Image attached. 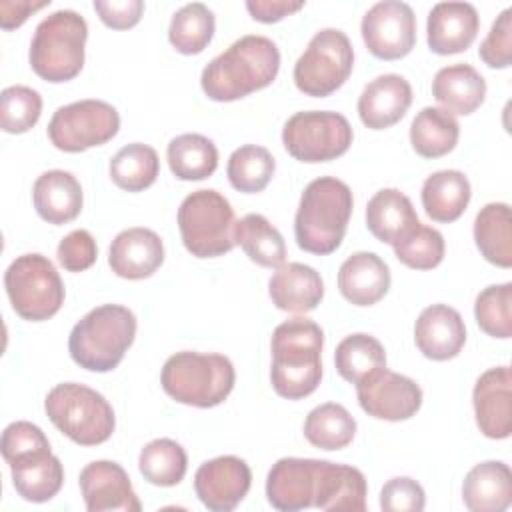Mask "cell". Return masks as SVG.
Listing matches in <instances>:
<instances>
[{
  "label": "cell",
  "mask_w": 512,
  "mask_h": 512,
  "mask_svg": "<svg viewBox=\"0 0 512 512\" xmlns=\"http://www.w3.org/2000/svg\"><path fill=\"white\" fill-rule=\"evenodd\" d=\"M278 70V46L266 36L246 34L204 66L200 86L214 102H234L270 86Z\"/></svg>",
  "instance_id": "cell-1"
},
{
  "label": "cell",
  "mask_w": 512,
  "mask_h": 512,
  "mask_svg": "<svg viewBox=\"0 0 512 512\" xmlns=\"http://www.w3.org/2000/svg\"><path fill=\"white\" fill-rule=\"evenodd\" d=\"M324 332L310 318H290L272 332L270 382L278 396L300 400L322 380Z\"/></svg>",
  "instance_id": "cell-2"
},
{
  "label": "cell",
  "mask_w": 512,
  "mask_h": 512,
  "mask_svg": "<svg viewBox=\"0 0 512 512\" xmlns=\"http://www.w3.org/2000/svg\"><path fill=\"white\" fill-rule=\"evenodd\" d=\"M354 208L352 190L334 176L312 180L302 196L294 216L296 244L310 254H332L344 240Z\"/></svg>",
  "instance_id": "cell-3"
},
{
  "label": "cell",
  "mask_w": 512,
  "mask_h": 512,
  "mask_svg": "<svg viewBox=\"0 0 512 512\" xmlns=\"http://www.w3.org/2000/svg\"><path fill=\"white\" fill-rule=\"evenodd\" d=\"M136 336V316L120 304H102L84 314L72 328L68 352L90 372L114 370Z\"/></svg>",
  "instance_id": "cell-4"
},
{
  "label": "cell",
  "mask_w": 512,
  "mask_h": 512,
  "mask_svg": "<svg viewBox=\"0 0 512 512\" xmlns=\"http://www.w3.org/2000/svg\"><path fill=\"white\" fill-rule=\"evenodd\" d=\"M234 382L236 372L230 358L214 352H176L164 362L160 372L164 392L172 400L196 408L222 404L230 396Z\"/></svg>",
  "instance_id": "cell-5"
},
{
  "label": "cell",
  "mask_w": 512,
  "mask_h": 512,
  "mask_svg": "<svg viewBox=\"0 0 512 512\" xmlns=\"http://www.w3.org/2000/svg\"><path fill=\"white\" fill-rule=\"evenodd\" d=\"M88 24L74 10H56L34 30L28 60L36 76L60 84L76 78L84 66Z\"/></svg>",
  "instance_id": "cell-6"
},
{
  "label": "cell",
  "mask_w": 512,
  "mask_h": 512,
  "mask_svg": "<svg viewBox=\"0 0 512 512\" xmlns=\"http://www.w3.org/2000/svg\"><path fill=\"white\" fill-rule=\"evenodd\" d=\"M44 410L50 422L80 446H98L116 428L114 410L108 400L94 388L78 382L56 384L46 394Z\"/></svg>",
  "instance_id": "cell-7"
},
{
  "label": "cell",
  "mask_w": 512,
  "mask_h": 512,
  "mask_svg": "<svg viewBox=\"0 0 512 512\" xmlns=\"http://www.w3.org/2000/svg\"><path fill=\"white\" fill-rule=\"evenodd\" d=\"M176 218L182 244L196 258H216L236 246L234 208L218 190H194L182 200Z\"/></svg>",
  "instance_id": "cell-8"
},
{
  "label": "cell",
  "mask_w": 512,
  "mask_h": 512,
  "mask_svg": "<svg viewBox=\"0 0 512 512\" xmlns=\"http://www.w3.org/2000/svg\"><path fill=\"white\" fill-rule=\"evenodd\" d=\"M4 288L14 312L30 322L52 318L64 304V282L42 254H22L4 272Z\"/></svg>",
  "instance_id": "cell-9"
},
{
  "label": "cell",
  "mask_w": 512,
  "mask_h": 512,
  "mask_svg": "<svg viewBox=\"0 0 512 512\" xmlns=\"http://www.w3.org/2000/svg\"><path fill=\"white\" fill-rule=\"evenodd\" d=\"M354 48L338 28L316 32L294 64V84L312 98H326L336 92L352 74Z\"/></svg>",
  "instance_id": "cell-10"
},
{
  "label": "cell",
  "mask_w": 512,
  "mask_h": 512,
  "mask_svg": "<svg viewBox=\"0 0 512 512\" xmlns=\"http://www.w3.org/2000/svg\"><path fill=\"white\" fill-rule=\"evenodd\" d=\"M354 132L346 116L330 110L292 114L282 128L286 152L306 164L330 162L348 152Z\"/></svg>",
  "instance_id": "cell-11"
},
{
  "label": "cell",
  "mask_w": 512,
  "mask_h": 512,
  "mask_svg": "<svg viewBox=\"0 0 512 512\" xmlns=\"http://www.w3.org/2000/svg\"><path fill=\"white\" fill-rule=\"evenodd\" d=\"M120 130L118 110L96 98L60 106L48 124L50 142L62 152H84L102 146Z\"/></svg>",
  "instance_id": "cell-12"
},
{
  "label": "cell",
  "mask_w": 512,
  "mask_h": 512,
  "mask_svg": "<svg viewBox=\"0 0 512 512\" xmlns=\"http://www.w3.org/2000/svg\"><path fill=\"white\" fill-rule=\"evenodd\" d=\"M368 52L380 60H398L416 44V16L406 2H376L360 24Z\"/></svg>",
  "instance_id": "cell-13"
},
{
  "label": "cell",
  "mask_w": 512,
  "mask_h": 512,
  "mask_svg": "<svg viewBox=\"0 0 512 512\" xmlns=\"http://www.w3.org/2000/svg\"><path fill=\"white\" fill-rule=\"evenodd\" d=\"M360 408L378 420L400 422L412 418L422 406V388L408 376L386 366L356 384Z\"/></svg>",
  "instance_id": "cell-14"
},
{
  "label": "cell",
  "mask_w": 512,
  "mask_h": 512,
  "mask_svg": "<svg viewBox=\"0 0 512 512\" xmlns=\"http://www.w3.org/2000/svg\"><path fill=\"white\" fill-rule=\"evenodd\" d=\"M252 484L250 466L238 456H218L204 464L194 474V490L200 502L212 512L234 510Z\"/></svg>",
  "instance_id": "cell-15"
},
{
  "label": "cell",
  "mask_w": 512,
  "mask_h": 512,
  "mask_svg": "<svg viewBox=\"0 0 512 512\" xmlns=\"http://www.w3.org/2000/svg\"><path fill=\"white\" fill-rule=\"evenodd\" d=\"M472 404L476 424L486 438L504 440L512 432V372L510 366H494L474 384Z\"/></svg>",
  "instance_id": "cell-16"
},
{
  "label": "cell",
  "mask_w": 512,
  "mask_h": 512,
  "mask_svg": "<svg viewBox=\"0 0 512 512\" xmlns=\"http://www.w3.org/2000/svg\"><path fill=\"white\" fill-rule=\"evenodd\" d=\"M78 482L88 512H140L142 508L126 470L118 462L94 460L82 468Z\"/></svg>",
  "instance_id": "cell-17"
},
{
  "label": "cell",
  "mask_w": 512,
  "mask_h": 512,
  "mask_svg": "<svg viewBox=\"0 0 512 512\" xmlns=\"http://www.w3.org/2000/svg\"><path fill=\"white\" fill-rule=\"evenodd\" d=\"M320 460L280 458L266 478V498L280 512H296L314 506Z\"/></svg>",
  "instance_id": "cell-18"
},
{
  "label": "cell",
  "mask_w": 512,
  "mask_h": 512,
  "mask_svg": "<svg viewBox=\"0 0 512 512\" xmlns=\"http://www.w3.org/2000/svg\"><path fill=\"white\" fill-rule=\"evenodd\" d=\"M478 28L480 18L470 2H438L426 22L428 48L440 56L464 52L476 40Z\"/></svg>",
  "instance_id": "cell-19"
},
{
  "label": "cell",
  "mask_w": 512,
  "mask_h": 512,
  "mask_svg": "<svg viewBox=\"0 0 512 512\" xmlns=\"http://www.w3.org/2000/svg\"><path fill=\"white\" fill-rule=\"evenodd\" d=\"M164 262L162 238L150 228H126L110 244L108 264L112 272L126 280L152 276Z\"/></svg>",
  "instance_id": "cell-20"
},
{
  "label": "cell",
  "mask_w": 512,
  "mask_h": 512,
  "mask_svg": "<svg viewBox=\"0 0 512 512\" xmlns=\"http://www.w3.org/2000/svg\"><path fill=\"white\" fill-rule=\"evenodd\" d=\"M414 342L426 358L436 362L458 356L466 344V326L460 312L448 304L424 308L414 324Z\"/></svg>",
  "instance_id": "cell-21"
},
{
  "label": "cell",
  "mask_w": 512,
  "mask_h": 512,
  "mask_svg": "<svg viewBox=\"0 0 512 512\" xmlns=\"http://www.w3.org/2000/svg\"><path fill=\"white\" fill-rule=\"evenodd\" d=\"M412 104V86L400 74L370 80L358 98V116L370 130H384L404 118Z\"/></svg>",
  "instance_id": "cell-22"
},
{
  "label": "cell",
  "mask_w": 512,
  "mask_h": 512,
  "mask_svg": "<svg viewBox=\"0 0 512 512\" xmlns=\"http://www.w3.org/2000/svg\"><path fill=\"white\" fill-rule=\"evenodd\" d=\"M268 294L278 310L306 314L320 304L324 296V282L312 266L302 262H288L278 266L272 274L268 282Z\"/></svg>",
  "instance_id": "cell-23"
},
{
  "label": "cell",
  "mask_w": 512,
  "mask_h": 512,
  "mask_svg": "<svg viewBox=\"0 0 512 512\" xmlns=\"http://www.w3.org/2000/svg\"><path fill=\"white\" fill-rule=\"evenodd\" d=\"M390 288V268L374 252H354L338 270V290L354 306H372Z\"/></svg>",
  "instance_id": "cell-24"
},
{
  "label": "cell",
  "mask_w": 512,
  "mask_h": 512,
  "mask_svg": "<svg viewBox=\"0 0 512 512\" xmlns=\"http://www.w3.org/2000/svg\"><path fill=\"white\" fill-rule=\"evenodd\" d=\"M366 492V478L358 468L320 460L314 508L364 512Z\"/></svg>",
  "instance_id": "cell-25"
},
{
  "label": "cell",
  "mask_w": 512,
  "mask_h": 512,
  "mask_svg": "<svg viewBox=\"0 0 512 512\" xmlns=\"http://www.w3.org/2000/svg\"><path fill=\"white\" fill-rule=\"evenodd\" d=\"M32 200L38 216L56 226L72 222L84 204L80 182L66 170H48L40 174L32 188Z\"/></svg>",
  "instance_id": "cell-26"
},
{
  "label": "cell",
  "mask_w": 512,
  "mask_h": 512,
  "mask_svg": "<svg viewBox=\"0 0 512 512\" xmlns=\"http://www.w3.org/2000/svg\"><path fill=\"white\" fill-rule=\"evenodd\" d=\"M420 224L410 198L398 188L378 190L366 204V226L372 236L394 246Z\"/></svg>",
  "instance_id": "cell-27"
},
{
  "label": "cell",
  "mask_w": 512,
  "mask_h": 512,
  "mask_svg": "<svg viewBox=\"0 0 512 512\" xmlns=\"http://www.w3.org/2000/svg\"><path fill=\"white\" fill-rule=\"evenodd\" d=\"M464 506L472 512H502L512 502V472L500 460L470 468L462 484Z\"/></svg>",
  "instance_id": "cell-28"
},
{
  "label": "cell",
  "mask_w": 512,
  "mask_h": 512,
  "mask_svg": "<svg viewBox=\"0 0 512 512\" xmlns=\"http://www.w3.org/2000/svg\"><path fill=\"white\" fill-rule=\"evenodd\" d=\"M432 96L450 114L468 116L486 98V80L470 64L444 66L434 74Z\"/></svg>",
  "instance_id": "cell-29"
},
{
  "label": "cell",
  "mask_w": 512,
  "mask_h": 512,
  "mask_svg": "<svg viewBox=\"0 0 512 512\" xmlns=\"http://www.w3.org/2000/svg\"><path fill=\"white\" fill-rule=\"evenodd\" d=\"M8 466L18 496L28 502H46L54 498L64 484V466L50 448L32 452Z\"/></svg>",
  "instance_id": "cell-30"
},
{
  "label": "cell",
  "mask_w": 512,
  "mask_h": 512,
  "mask_svg": "<svg viewBox=\"0 0 512 512\" xmlns=\"http://www.w3.org/2000/svg\"><path fill=\"white\" fill-rule=\"evenodd\" d=\"M472 196L468 178L460 170H438L422 184V206L434 222L458 220Z\"/></svg>",
  "instance_id": "cell-31"
},
{
  "label": "cell",
  "mask_w": 512,
  "mask_h": 512,
  "mask_svg": "<svg viewBox=\"0 0 512 512\" xmlns=\"http://www.w3.org/2000/svg\"><path fill=\"white\" fill-rule=\"evenodd\" d=\"M474 242L480 254L494 266H512V222L506 202H490L476 214Z\"/></svg>",
  "instance_id": "cell-32"
},
{
  "label": "cell",
  "mask_w": 512,
  "mask_h": 512,
  "mask_svg": "<svg viewBox=\"0 0 512 512\" xmlns=\"http://www.w3.org/2000/svg\"><path fill=\"white\" fill-rule=\"evenodd\" d=\"M460 126L454 114L444 108L426 106L410 124V144L422 158H440L458 144Z\"/></svg>",
  "instance_id": "cell-33"
},
{
  "label": "cell",
  "mask_w": 512,
  "mask_h": 512,
  "mask_svg": "<svg viewBox=\"0 0 512 512\" xmlns=\"http://www.w3.org/2000/svg\"><path fill=\"white\" fill-rule=\"evenodd\" d=\"M166 160L178 180H204L218 168V148L208 136L188 132L170 140Z\"/></svg>",
  "instance_id": "cell-34"
},
{
  "label": "cell",
  "mask_w": 512,
  "mask_h": 512,
  "mask_svg": "<svg viewBox=\"0 0 512 512\" xmlns=\"http://www.w3.org/2000/svg\"><path fill=\"white\" fill-rule=\"evenodd\" d=\"M236 244L244 254L258 266L278 268L286 260V244L282 234L262 216L246 214L236 222L234 228Z\"/></svg>",
  "instance_id": "cell-35"
},
{
  "label": "cell",
  "mask_w": 512,
  "mask_h": 512,
  "mask_svg": "<svg viewBox=\"0 0 512 512\" xmlns=\"http://www.w3.org/2000/svg\"><path fill=\"white\" fill-rule=\"evenodd\" d=\"M356 434L354 416L338 402H326L308 412L304 420L306 440L320 450H342Z\"/></svg>",
  "instance_id": "cell-36"
},
{
  "label": "cell",
  "mask_w": 512,
  "mask_h": 512,
  "mask_svg": "<svg viewBox=\"0 0 512 512\" xmlns=\"http://www.w3.org/2000/svg\"><path fill=\"white\" fill-rule=\"evenodd\" d=\"M112 182L126 192H140L152 186L160 172V160L152 146L132 142L120 148L110 160Z\"/></svg>",
  "instance_id": "cell-37"
},
{
  "label": "cell",
  "mask_w": 512,
  "mask_h": 512,
  "mask_svg": "<svg viewBox=\"0 0 512 512\" xmlns=\"http://www.w3.org/2000/svg\"><path fill=\"white\" fill-rule=\"evenodd\" d=\"M334 364L338 374L356 386L366 376L386 366V352L380 340L370 334L356 332L336 346Z\"/></svg>",
  "instance_id": "cell-38"
},
{
  "label": "cell",
  "mask_w": 512,
  "mask_h": 512,
  "mask_svg": "<svg viewBox=\"0 0 512 512\" xmlns=\"http://www.w3.org/2000/svg\"><path fill=\"white\" fill-rule=\"evenodd\" d=\"M214 28V12L202 2H190L174 12L168 28V40L180 54H200L210 44Z\"/></svg>",
  "instance_id": "cell-39"
},
{
  "label": "cell",
  "mask_w": 512,
  "mask_h": 512,
  "mask_svg": "<svg viewBox=\"0 0 512 512\" xmlns=\"http://www.w3.org/2000/svg\"><path fill=\"white\" fill-rule=\"evenodd\" d=\"M138 468L144 480L168 488L182 482L188 468V456L176 440L156 438L140 450Z\"/></svg>",
  "instance_id": "cell-40"
},
{
  "label": "cell",
  "mask_w": 512,
  "mask_h": 512,
  "mask_svg": "<svg viewBox=\"0 0 512 512\" xmlns=\"http://www.w3.org/2000/svg\"><path fill=\"white\" fill-rule=\"evenodd\" d=\"M276 170L274 156L256 144H244L236 148L226 164V174L234 190L244 194L262 192L272 180Z\"/></svg>",
  "instance_id": "cell-41"
},
{
  "label": "cell",
  "mask_w": 512,
  "mask_h": 512,
  "mask_svg": "<svg viewBox=\"0 0 512 512\" xmlns=\"http://www.w3.org/2000/svg\"><path fill=\"white\" fill-rule=\"evenodd\" d=\"M474 316L482 332L492 338L512 336V282L484 288L474 302Z\"/></svg>",
  "instance_id": "cell-42"
},
{
  "label": "cell",
  "mask_w": 512,
  "mask_h": 512,
  "mask_svg": "<svg viewBox=\"0 0 512 512\" xmlns=\"http://www.w3.org/2000/svg\"><path fill=\"white\" fill-rule=\"evenodd\" d=\"M42 114V96L30 86H8L0 94V126L8 134H24Z\"/></svg>",
  "instance_id": "cell-43"
},
{
  "label": "cell",
  "mask_w": 512,
  "mask_h": 512,
  "mask_svg": "<svg viewBox=\"0 0 512 512\" xmlns=\"http://www.w3.org/2000/svg\"><path fill=\"white\" fill-rule=\"evenodd\" d=\"M396 258L414 270H432L444 260L446 244L444 236L432 228L418 224L406 238L396 242L394 246Z\"/></svg>",
  "instance_id": "cell-44"
},
{
  "label": "cell",
  "mask_w": 512,
  "mask_h": 512,
  "mask_svg": "<svg viewBox=\"0 0 512 512\" xmlns=\"http://www.w3.org/2000/svg\"><path fill=\"white\" fill-rule=\"evenodd\" d=\"M0 448H2V456H4L6 464H12L14 460L24 458L32 452L48 450L50 442H48L46 434L42 432V428H38L32 422L18 420L4 428Z\"/></svg>",
  "instance_id": "cell-45"
},
{
  "label": "cell",
  "mask_w": 512,
  "mask_h": 512,
  "mask_svg": "<svg viewBox=\"0 0 512 512\" xmlns=\"http://www.w3.org/2000/svg\"><path fill=\"white\" fill-rule=\"evenodd\" d=\"M478 56L490 68H508L512 62V8H504L492 22L488 36L478 48Z\"/></svg>",
  "instance_id": "cell-46"
},
{
  "label": "cell",
  "mask_w": 512,
  "mask_h": 512,
  "mask_svg": "<svg viewBox=\"0 0 512 512\" xmlns=\"http://www.w3.org/2000/svg\"><path fill=\"white\" fill-rule=\"evenodd\" d=\"M424 506V488L414 478H390L380 490V508L384 512H420L424 510Z\"/></svg>",
  "instance_id": "cell-47"
},
{
  "label": "cell",
  "mask_w": 512,
  "mask_h": 512,
  "mask_svg": "<svg viewBox=\"0 0 512 512\" xmlns=\"http://www.w3.org/2000/svg\"><path fill=\"white\" fill-rule=\"evenodd\" d=\"M56 256H58V262L64 270L84 272L98 258L96 240L92 238V234L88 230H82V228L72 230L70 234H66L60 240V244L56 248Z\"/></svg>",
  "instance_id": "cell-48"
},
{
  "label": "cell",
  "mask_w": 512,
  "mask_h": 512,
  "mask_svg": "<svg viewBox=\"0 0 512 512\" xmlns=\"http://www.w3.org/2000/svg\"><path fill=\"white\" fill-rule=\"evenodd\" d=\"M92 6L100 20L114 30H128L136 26L144 12L142 0H94Z\"/></svg>",
  "instance_id": "cell-49"
},
{
  "label": "cell",
  "mask_w": 512,
  "mask_h": 512,
  "mask_svg": "<svg viewBox=\"0 0 512 512\" xmlns=\"http://www.w3.org/2000/svg\"><path fill=\"white\" fill-rule=\"evenodd\" d=\"M300 8H304L302 0H298V2H294V0H248L246 2V10L250 12V16L264 24L280 22L286 16L298 12Z\"/></svg>",
  "instance_id": "cell-50"
},
{
  "label": "cell",
  "mask_w": 512,
  "mask_h": 512,
  "mask_svg": "<svg viewBox=\"0 0 512 512\" xmlns=\"http://www.w3.org/2000/svg\"><path fill=\"white\" fill-rule=\"evenodd\" d=\"M50 0H0V26L2 30H14L22 26L30 14L46 8Z\"/></svg>",
  "instance_id": "cell-51"
}]
</instances>
